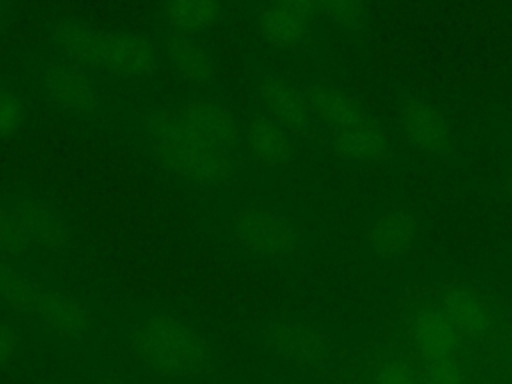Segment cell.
<instances>
[{"instance_id":"9","label":"cell","mask_w":512,"mask_h":384,"mask_svg":"<svg viewBox=\"0 0 512 384\" xmlns=\"http://www.w3.org/2000/svg\"><path fill=\"white\" fill-rule=\"evenodd\" d=\"M404 136L420 150L430 154L450 152L454 146V130L448 118L430 104L414 102L400 118Z\"/></svg>"},{"instance_id":"11","label":"cell","mask_w":512,"mask_h":384,"mask_svg":"<svg viewBox=\"0 0 512 384\" xmlns=\"http://www.w3.org/2000/svg\"><path fill=\"white\" fill-rule=\"evenodd\" d=\"M218 14V0H168L166 18L180 38L206 30Z\"/></svg>"},{"instance_id":"3","label":"cell","mask_w":512,"mask_h":384,"mask_svg":"<svg viewBox=\"0 0 512 384\" xmlns=\"http://www.w3.org/2000/svg\"><path fill=\"white\" fill-rule=\"evenodd\" d=\"M230 232L240 246L264 258L284 256L294 244V228L276 206L262 200L240 202L228 216Z\"/></svg>"},{"instance_id":"18","label":"cell","mask_w":512,"mask_h":384,"mask_svg":"<svg viewBox=\"0 0 512 384\" xmlns=\"http://www.w3.org/2000/svg\"><path fill=\"white\" fill-rule=\"evenodd\" d=\"M504 190H506V194L512 198V164L508 166V170H506V174H504Z\"/></svg>"},{"instance_id":"6","label":"cell","mask_w":512,"mask_h":384,"mask_svg":"<svg viewBox=\"0 0 512 384\" xmlns=\"http://www.w3.org/2000/svg\"><path fill=\"white\" fill-rule=\"evenodd\" d=\"M330 136L340 154L354 162L374 166L384 164L394 156L392 136L374 118H370L368 112Z\"/></svg>"},{"instance_id":"14","label":"cell","mask_w":512,"mask_h":384,"mask_svg":"<svg viewBox=\"0 0 512 384\" xmlns=\"http://www.w3.org/2000/svg\"><path fill=\"white\" fill-rule=\"evenodd\" d=\"M32 240L20 208L0 206V254L24 256L32 250Z\"/></svg>"},{"instance_id":"12","label":"cell","mask_w":512,"mask_h":384,"mask_svg":"<svg viewBox=\"0 0 512 384\" xmlns=\"http://www.w3.org/2000/svg\"><path fill=\"white\" fill-rule=\"evenodd\" d=\"M48 90L58 104L74 112H88L94 104V92L76 68H58L48 74Z\"/></svg>"},{"instance_id":"17","label":"cell","mask_w":512,"mask_h":384,"mask_svg":"<svg viewBox=\"0 0 512 384\" xmlns=\"http://www.w3.org/2000/svg\"><path fill=\"white\" fill-rule=\"evenodd\" d=\"M24 110L20 100L0 84V138L14 134L22 122Z\"/></svg>"},{"instance_id":"13","label":"cell","mask_w":512,"mask_h":384,"mask_svg":"<svg viewBox=\"0 0 512 384\" xmlns=\"http://www.w3.org/2000/svg\"><path fill=\"white\" fill-rule=\"evenodd\" d=\"M168 54H170V60H172V66L176 68V72L182 78H186L188 82L200 84L212 76L210 58L198 46L190 44L188 38L172 40Z\"/></svg>"},{"instance_id":"1","label":"cell","mask_w":512,"mask_h":384,"mask_svg":"<svg viewBox=\"0 0 512 384\" xmlns=\"http://www.w3.org/2000/svg\"><path fill=\"white\" fill-rule=\"evenodd\" d=\"M148 132L160 164L174 176L196 186H222L238 172L236 152H222L198 140L174 108L148 114Z\"/></svg>"},{"instance_id":"7","label":"cell","mask_w":512,"mask_h":384,"mask_svg":"<svg viewBox=\"0 0 512 384\" xmlns=\"http://www.w3.org/2000/svg\"><path fill=\"white\" fill-rule=\"evenodd\" d=\"M242 144L262 168H284L294 158L292 134L264 112L246 120L242 126Z\"/></svg>"},{"instance_id":"4","label":"cell","mask_w":512,"mask_h":384,"mask_svg":"<svg viewBox=\"0 0 512 384\" xmlns=\"http://www.w3.org/2000/svg\"><path fill=\"white\" fill-rule=\"evenodd\" d=\"M256 100L262 112L282 124L292 136L316 138L324 130L304 88H298L282 78H262L256 86Z\"/></svg>"},{"instance_id":"16","label":"cell","mask_w":512,"mask_h":384,"mask_svg":"<svg viewBox=\"0 0 512 384\" xmlns=\"http://www.w3.org/2000/svg\"><path fill=\"white\" fill-rule=\"evenodd\" d=\"M312 14L342 28H356L366 16V0H312Z\"/></svg>"},{"instance_id":"10","label":"cell","mask_w":512,"mask_h":384,"mask_svg":"<svg viewBox=\"0 0 512 384\" xmlns=\"http://www.w3.org/2000/svg\"><path fill=\"white\" fill-rule=\"evenodd\" d=\"M258 24L262 36L278 50H294L308 36V16L272 4L260 12Z\"/></svg>"},{"instance_id":"2","label":"cell","mask_w":512,"mask_h":384,"mask_svg":"<svg viewBox=\"0 0 512 384\" xmlns=\"http://www.w3.org/2000/svg\"><path fill=\"white\" fill-rule=\"evenodd\" d=\"M54 40L58 50L80 68L130 78H144L156 70L152 48L130 34L94 32L68 24L56 32Z\"/></svg>"},{"instance_id":"8","label":"cell","mask_w":512,"mask_h":384,"mask_svg":"<svg viewBox=\"0 0 512 384\" xmlns=\"http://www.w3.org/2000/svg\"><path fill=\"white\" fill-rule=\"evenodd\" d=\"M418 238V222L404 208H388L380 212L368 232V244L376 258L398 260L406 256Z\"/></svg>"},{"instance_id":"5","label":"cell","mask_w":512,"mask_h":384,"mask_svg":"<svg viewBox=\"0 0 512 384\" xmlns=\"http://www.w3.org/2000/svg\"><path fill=\"white\" fill-rule=\"evenodd\" d=\"M182 124L206 146L222 152H236L242 144V126L228 106L208 98H192L176 108Z\"/></svg>"},{"instance_id":"15","label":"cell","mask_w":512,"mask_h":384,"mask_svg":"<svg viewBox=\"0 0 512 384\" xmlns=\"http://www.w3.org/2000/svg\"><path fill=\"white\" fill-rule=\"evenodd\" d=\"M20 210L26 220V228H28L32 246L34 248H56V244L62 240V228H60L56 216L40 204L26 206V208L22 206Z\"/></svg>"}]
</instances>
